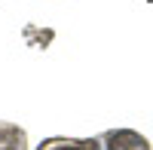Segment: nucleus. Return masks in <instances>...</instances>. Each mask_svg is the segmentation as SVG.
<instances>
[{"instance_id":"f257e3e1","label":"nucleus","mask_w":153,"mask_h":150,"mask_svg":"<svg viewBox=\"0 0 153 150\" xmlns=\"http://www.w3.org/2000/svg\"><path fill=\"white\" fill-rule=\"evenodd\" d=\"M107 147L110 150H147V141L135 132H117V135H110Z\"/></svg>"},{"instance_id":"f03ea898","label":"nucleus","mask_w":153,"mask_h":150,"mask_svg":"<svg viewBox=\"0 0 153 150\" xmlns=\"http://www.w3.org/2000/svg\"><path fill=\"white\" fill-rule=\"evenodd\" d=\"M0 150H25V135L16 129H3L0 132Z\"/></svg>"},{"instance_id":"7ed1b4c3","label":"nucleus","mask_w":153,"mask_h":150,"mask_svg":"<svg viewBox=\"0 0 153 150\" xmlns=\"http://www.w3.org/2000/svg\"><path fill=\"white\" fill-rule=\"evenodd\" d=\"M52 150H83V147H52Z\"/></svg>"}]
</instances>
